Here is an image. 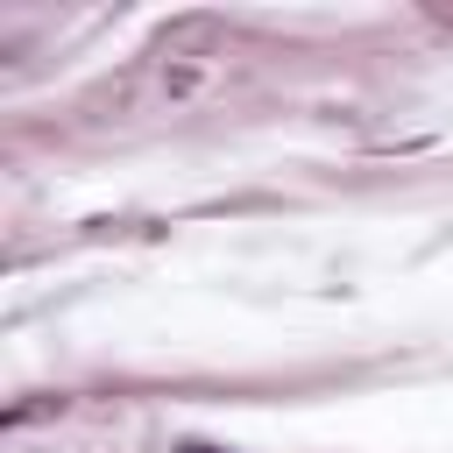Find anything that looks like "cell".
Segmentation results:
<instances>
[{"mask_svg": "<svg viewBox=\"0 0 453 453\" xmlns=\"http://www.w3.org/2000/svg\"><path fill=\"white\" fill-rule=\"evenodd\" d=\"M184 453H205V446H184Z\"/></svg>", "mask_w": 453, "mask_h": 453, "instance_id": "cell-1", "label": "cell"}]
</instances>
